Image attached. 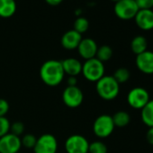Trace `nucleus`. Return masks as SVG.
<instances>
[{
	"instance_id": "obj_1",
	"label": "nucleus",
	"mask_w": 153,
	"mask_h": 153,
	"mask_svg": "<svg viewBox=\"0 0 153 153\" xmlns=\"http://www.w3.org/2000/svg\"><path fill=\"white\" fill-rule=\"evenodd\" d=\"M65 73L61 61L49 59L45 61L40 68V78L42 81L49 87H56L64 79Z\"/></svg>"
},
{
	"instance_id": "obj_2",
	"label": "nucleus",
	"mask_w": 153,
	"mask_h": 153,
	"mask_svg": "<svg viewBox=\"0 0 153 153\" xmlns=\"http://www.w3.org/2000/svg\"><path fill=\"white\" fill-rule=\"evenodd\" d=\"M97 95L104 100L110 101L116 98L120 92V85L113 76H104L96 83Z\"/></svg>"
},
{
	"instance_id": "obj_3",
	"label": "nucleus",
	"mask_w": 153,
	"mask_h": 153,
	"mask_svg": "<svg viewBox=\"0 0 153 153\" xmlns=\"http://www.w3.org/2000/svg\"><path fill=\"white\" fill-rule=\"evenodd\" d=\"M81 73L88 81L97 83L105 76L104 63L97 58L87 59L82 64Z\"/></svg>"
},
{
	"instance_id": "obj_4",
	"label": "nucleus",
	"mask_w": 153,
	"mask_h": 153,
	"mask_svg": "<svg viewBox=\"0 0 153 153\" xmlns=\"http://www.w3.org/2000/svg\"><path fill=\"white\" fill-rule=\"evenodd\" d=\"M115 16L121 20L133 19L139 11L135 0H118L114 7Z\"/></svg>"
},
{
	"instance_id": "obj_5",
	"label": "nucleus",
	"mask_w": 153,
	"mask_h": 153,
	"mask_svg": "<svg viewBox=\"0 0 153 153\" xmlns=\"http://www.w3.org/2000/svg\"><path fill=\"white\" fill-rule=\"evenodd\" d=\"M114 127L111 115L101 114L93 123V131L98 138H107L113 133Z\"/></svg>"
},
{
	"instance_id": "obj_6",
	"label": "nucleus",
	"mask_w": 153,
	"mask_h": 153,
	"mask_svg": "<svg viewBox=\"0 0 153 153\" xmlns=\"http://www.w3.org/2000/svg\"><path fill=\"white\" fill-rule=\"evenodd\" d=\"M149 100V93L147 89L140 87L133 88L127 95V103L134 109L141 110Z\"/></svg>"
},
{
	"instance_id": "obj_7",
	"label": "nucleus",
	"mask_w": 153,
	"mask_h": 153,
	"mask_svg": "<svg viewBox=\"0 0 153 153\" xmlns=\"http://www.w3.org/2000/svg\"><path fill=\"white\" fill-rule=\"evenodd\" d=\"M88 140L80 134L70 135L65 141V149L67 153H88Z\"/></svg>"
},
{
	"instance_id": "obj_8",
	"label": "nucleus",
	"mask_w": 153,
	"mask_h": 153,
	"mask_svg": "<svg viewBox=\"0 0 153 153\" xmlns=\"http://www.w3.org/2000/svg\"><path fill=\"white\" fill-rule=\"evenodd\" d=\"M84 100L82 90L78 87H67L62 93V101L69 108L79 107Z\"/></svg>"
},
{
	"instance_id": "obj_9",
	"label": "nucleus",
	"mask_w": 153,
	"mask_h": 153,
	"mask_svg": "<svg viewBox=\"0 0 153 153\" xmlns=\"http://www.w3.org/2000/svg\"><path fill=\"white\" fill-rule=\"evenodd\" d=\"M58 149V141L54 135L44 133L37 138L33 148L34 153H56Z\"/></svg>"
},
{
	"instance_id": "obj_10",
	"label": "nucleus",
	"mask_w": 153,
	"mask_h": 153,
	"mask_svg": "<svg viewBox=\"0 0 153 153\" xmlns=\"http://www.w3.org/2000/svg\"><path fill=\"white\" fill-rule=\"evenodd\" d=\"M21 147V138L11 132L0 138V153H17Z\"/></svg>"
},
{
	"instance_id": "obj_11",
	"label": "nucleus",
	"mask_w": 153,
	"mask_h": 153,
	"mask_svg": "<svg viewBox=\"0 0 153 153\" xmlns=\"http://www.w3.org/2000/svg\"><path fill=\"white\" fill-rule=\"evenodd\" d=\"M135 63L141 73L153 75V51L147 50L146 51L136 55Z\"/></svg>"
},
{
	"instance_id": "obj_12",
	"label": "nucleus",
	"mask_w": 153,
	"mask_h": 153,
	"mask_svg": "<svg viewBox=\"0 0 153 153\" xmlns=\"http://www.w3.org/2000/svg\"><path fill=\"white\" fill-rule=\"evenodd\" d=\"M98 46L95 40L91 38H84L81 40L79 45L76 48L79 56L85 60L96 58Z\"/></svg>"
},
{
	"instance_id": "obj_13",
	"label": "nucleus",
	"mask_w": 153,
	"mask_h": 153,
	"mask_svg": "<svg viewBox=\"0 0 153 153\" xmlns=\"http://www.w3.org/2000/svg\"><path fill=\"white\" fill-rule=\"evenodd\" d=\"M137 26L143 31H150L153 29V10L141 9L139 10L134 17Z\"/></svg>"
},
{
	"instance_id": "obj_14",
	"label": "nucleus",
	"mask_w": 153,
	"mask_h": 153,
	"mask_svg": "<svg viewBox=\"0 0 153 153\" xmlns=\"http://www.w3.org/2000/svg\"><path fill=\"white\" fill-rule=\"evenodd\" d=\"M82 34L76 32L75 30H69L66 32L61 37V45L66 50H76L82 40Z\"/></svg>"
},
{
	"instance_id": "obj_15",
	"label": "nucleus",
	"mask_w": 153,
	"mask_h": 153,
	"mask_svg": "<svg viewBox=\"0 0 153 153\" xmlns=\"http://www.w3.org/2000/svg\"><path fill=\"white\" fill-rule=\"evenodd\" d=\"M65 75L68 76H76L82 71V63L76 58H68L61 61Z\"/></svg>"
},
{
	"instance_id": "obj_16",
	"label": "nucleus",
	"mask_w": 153,
	"mask_h": 153,
	"mask_svg": "<svg viewBox=\"0 0 153 153\" xmlns=\"http://www.w3.org/2000/svg\"><path fill=\"white\" fill-rule=\"evenodd\" d=\"M17 9L16 0H0V17H12Z\"/></svg>"
},
{
	"instance_id": "obj_17",
	"label": "nucleus",
	"mask_w": 153,
	"mask_h": 153,
	"mask_svg": "<svg viewBox=\"0 0 153 153\" xmlns=\"http://www.w3.org/2000/svg\"><path fill=\"white\" fill-rule=\"evenodd\" d=\"M147 48H148L147 39L142 35L135 36L131 42V50L136 55H139L146 51Z\"/></svg>"
},
{
	"instance_id": "obj_18",
	"label": "nucleus",
	"mask_w": 153,
	"mask_h": 153,
	"mask_svg": "<svg viewBox=\"0 0 153 153\" xmlns=\"http://www.w3.org/2000/svg\"><path fill=\"white\" fill-rule=\"evenodd\" d=\"M141 120L149 128L153 127V100H149L141 109Z\"/></svg>"
},
{
	"instance_id": "obj_19",
	"label": "nucleus",
	"mask_w": 153,
	"mask_h": 153,
	"mask_svg": "<svg viewBox=\"0 0 153 153\" xmlns=\"http://www.w3.org/2000/svg\"><path fill=\"white\" fill-rule=\"evenodd\" d=\"M113 122L115 127H125L130 123L131 117L130 114L125 111H118L113 116Z\"/></svg>"
},
{
	"instance_id": "obj_20",
	"label": "nucleus",
	"mask_w": 153,
	"mask_h": 153,
	"mask_svg": "<svg viewBox=\"0 0 153 153\" xmlns=\"http://www.w3.org/2000/svg\"><path fill=\"white\" fill-rule=\"evenodd\" d=\"M113 56V50L110 46L108 45H102L98 47L96 58L102 61L103 63L105 61H108Z\"/></svg>"
},
{
	"instance_id": "obj_21",
	"label": "nucleus",
	"mask_w": 153,
	"mask_h": 153,
	"mask_svg": "<svg viewBox=\"0 0 153 153\" xmlns=\"http://www.w3.org/2000/svg\"><path fill=\"white\" fill-rule=\"evenodd\" d=\"M130 76H131L130 71L127 68H117L114 71V75H113L114 79L117 81V83L119 85L127 82L129 80V79H130Z\"/></svg>"
},
{
	"instance_id": "obj_22",
	"label": "nucleus",
	"mask_w": 153,
	"mask_h": 153,
	"mask_svg": "<svg viewBox=\"0 0 153 153\" xmlns=\"http://www.w3.org/2000/svg\"><path fill=\"white\" fill-rule=\"evenodd\" d=\"M89 28V22L86 17L83 16H79L74 22V28L76 32H78L79 33L82 34L86 33Z\"/></svg>"
},
{
	"instance_id": "obj_23",
	"label": "nucleus",
	"mask_w": 153,
	"mask_h": 153,
	"mask_svg": "<svg viewBox=\"0 0 153 153\" xmlns=\"http://www.w3.org/2000/svg\"><path fill=\"white\" fill-rule=\"evenodd\" d=\"M88 153H107V147L103 141L96 140L89 143Z\"/></svg>"
},
{
	"instance_id": "obj_24",
	"label": "nucleus",
	"mask_w": 153,
	"mask_h": 153,
	"mask_svg": "<svg viewBox=\"0 0 153 153\" xmlns=\"http://www.w3.org/2000/svg\"><path fill=\"white\" fill-rule=\"evenodd\" d=\"M36 141H37V138L32 133L25 134L21 139L22 146H24L25 148H27V149H33L36 144Z\"/></svg>"
},
{
	"instance_id": "obj_25",
	"label": "nucleus",
	"mask_w": 153,
	"mask_h": 153,
	"mask_svg": "<svg viewBox=\"0 0 153 153\" xmlns=\"http://www.w3.org/2000/svg\"><path fill=\"white\" fill-rule=\"evenodd\" d=\"M10 122L6 117H0V138L10 132Z\"/></svg>"
},
{
	"instance_id": "obj_26",
	"label": "nucleus",
	"mask_w": 153,
	"mask_h": 153,
	"mask_svg": "<svg viewBox=\"0 0 153 153\" xmlns=\"http://www.w3.org/2000/svg\"><path fill=\"white\" fill-rule=\"evenodd\" d=\"M25 131V124L22 122H15L10 125V132L20 137Z\"/></svg>"
},
{
	"instance_id": "obj_27",
	"label": "nucleus",
	"mask_w": 153,
	"mask_h": 153,
	"mask_svg": "<svg viewBox=\"0 0 153 153\" xmlns=\"http://www.w3.org/2000/svg\"><path fill=\"white\" fill-rule=\"evenodd\" d=\"M135 2L139 7V10L152 9L153 7V0H135Z\"/></svg>"
},
{
	"instance_id": "obj_28",
	"label": "nucleus",
	"mask_w": 153,
	"mask_h": 153,
	"mask_svg": "<svg viewBox=\"0 0 153 153\" xmlns=\"http://www.w3.org/2000/svg\"><path fill=\"white\" fill-rule=\"evenodd\" d=\"M9 104L8 102L4 99V98H0V117L6 116V114L9 111Z\"/></svg>"
},
{
	"instance_id": "obj_29",
	"label": "nucleus",
	"mask_w": 153,
	"mask_h": 153,
	"mask_svg": "<svg viewBox=\"0 0 153 153\" xmlns=\"http://www.w3.org/2000/svg\"><path fill=\"white\" fill-rule=\"evenodd\" d=\"M146 138H147V140L149 144L153 145V127H150L149 129V131H147V134H146Z\"/></svg>"
},
{
	"instance_id": "obj_30",
	"label": "nucleus",
	"mask_w": 153,
	"mask_h": 153,
	"mask_svg": "<svg viewBox=\"0 0 153 153\" xmlns=\"http://www.w3.org/2000/svg\"><path fill=\"white\" fill-rule=\"evenodd\" d=\"M78 84L76 76H68V87H75Z\"/></svg>"
},
{
	"instance_id": "obj_31",
	"label": "nucleus",
	"mask_w": 153,
	"mask_h": 153,
	"mask_svg": "<svg viewBox=\"0 0 153 153\" xmlns=\"http://www.w3.org/2000/svg\"><path fill=\"white\" fill-rule=\"evenodd\" d=\"M63 0H45V2L51 7H57L62 3Z\"/></svg>"
},
{
	"instance_id": "obj_32",
	"label": "nucleus",
	"mask_w": 153,
	"mask_h": 153,
	"mask_svg": "<svg viewBox=\"0 0 153 153\" xmlns=\"http://www.w3.org/2000/svg\"><path fill=\"white\" fill-rule=\"evenodd\" d=\"M112 1H114V2H116V1H118V0H112Z\"/></svg>"
},
{
	"instance_id": "obj_33",
	"label": "nucleus",
	"mask_w": 153,
	"mask_h": 153,
	"mask_svg": "<svg viewBox=\"0 0 153 153\" xmlns=\"http://www.w3.org/2000/svg\"><path fill=\"white\" fill-rule=\"evenodd\" d=\"M17 153H20V152H17Z\"/></svg>"
}]
</instances>
